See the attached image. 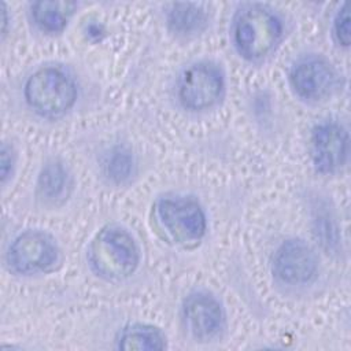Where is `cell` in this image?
Here are the masks:
<instances>
[{"mask_svg":"<svg viewBox=\"0 0 351 351\" xmlns=\"http://www.w3.org/2000/svg\"><path fill=\"white\" fill-rule=\"evenodd\" d=\"M1 178L5 182L7 177H10V173L12 171V166H14V152L11 149V147H8L7 144H3L1 147Z\"/></svg>","mask_w":351,"mask_h":351,"instance_id":"e0dca14e","label":"cell"},{"mask_svg":"<svg viewBox=\"0 0 351 351\" xmlns=\"http://www.w3.org/2000/svg\"><path fill=\"white\" fill-rule=\"evenodd\" d=\"M86 259L96 276L108 281H119L136 271L140 251L129 230L119 225H107L92 239Z\"/></svg>","mask_w":351,"mask_h":351,"instance_id":"7a4b0ae2","label":"cell"},{"mask_svg":"<svg viewBox=\"0 0 351 351\" xmlns=\"http://www.w3.org/2000/svg\"><path fill=\"white\" fill-rule=\"evenodd\" d=\"M77 85L62 69L45 66L36 70L25 82L23 96L38 115L58 118L69 112L77 101Z\"/></svg>","mask_w":351,"mask_h":351,"instance_id":"3957f363","label":"cell"},{"mask_svg":"<svg viewBox=\"0 0 351 351\" xmlns=\"http://www.w3.org/2000/svg\"><path fill=\"white\" fill-rule=\"evenodd\" d=\"M75 8L73 1H34L30 4V16L43 33L56 34L64 30Z\"/></svg>","mask_w":351,"mask_h":351,"instance_id":"8fae6325","label":"cell"},{"mask_svg":"<svg viewBox=\"0 0 351 351\" xmlns=\"http://www.w3.org/2000/svg\"><path fill=\"white\" fill-rule=\"evenodd\" d=\"M348 133L336 121L317 123L310 136V154L317 171L333 174L339 171L348 158Z\"/></svg>","mask_w":351,"mask_h":351,"instance_id":"9c48e42d","label":"cell"},{"mask_svg":"<svg viewBox=\"0 0 351 351\" xmlns=\"http://www.w3.org/2000/svg\"><path fill=\"white\" fill-rule=\"evenodd\" d=\"M184 318L191 335L199 341H210L225 328V313L219 300L208 292L196 291L184 300Z\"/></svg>","mask_w":351,"mask_h":351,"instance_id":"30bf717a","label":"cell"},{"mask_svg":"<svg viewBox=\"0 0 351 351\" xmlns=\"http://www.w3.org/2000/svg\"><path fill=\"white\" fill-rule=\"evenodd\" d=\"M169 29L178 36H192L202 32L207 25V14L195 3L171 4L166 12Z\"/></svg>","mask_w":351,"mask_h":351,"instance_id":"4fadbf2b","label":"cell"},{"mask_svg":"<svg viewBox=\"0 0 351 351\" xmlns=\"http://www.w3.org/2000/svg\"><path fill=\"white\" fill-rule=\"evenodd\" d=\"M133 169H134L133 155L128 148L119 145L111 149L108 159L106 162V171L112 181L115 182L126 181L133 174Z\"/></svg>","mask_w":351,"mask_h":351,"instance_id":"9a60e30c","label":"cell"},{"mask_svg":"<svg viewBox=\"0 0 351 351\" xmlns=\"http://www.w3.org/2000/svg\"><path fill=\"white\" fill-rule=\"evenodd\" d=\"M59 259L56 240L45 230L29 229L19 233L10 244L5 255L11 271L21 276L44 273Z\"/></svg>","mask_w":351,"mask_h":351,"instance_id":"8992f818","label":"cell"},{"mask_svg":"<svg viewBox=\"0 0 351 351\" xmlns=\"http://www.w3.org/2000/svg\"><path fill=\"white\" fill-rule=\"evenodd\" d=\"M121 350H163L166 348L165 335L155 326L147 324H132L125 326L117 339Z\"/></svg>","mask_w":351,"mask_h":351,"instance_id":"5bb4252c","label":"cell"},{"mask_svg":"<svg viewBox=\"0 0 351 351\" xmlns=\"http://www.w3.org/2000/svg\"><path fill=\"white\" fill-rule=\"evenodd\" d=\"M289 84L299 99L317 103L333 93L337 86V73L325 58L308 55L291 67Z\"/></svg>","mask_w":351,"mask_h":351,"instance_id":"52a82bcc","label":"cell"},{"mask_svg":"<svg viewBox=\"0 0 351 351\" xmlns=\"http://www.w3.org/2000/svg\"><path fill=\"white\" fill-rule=\"evenodd\" d=\"M71 188V177L60 160H48L37 180V193L45 203H58L69 196Z\"/></svg>","mask_w":351,"mask_h":351,"instance_id":"7c38bea8","label":"cell"},{"mask_svg":"<svg viewBox=\"0 0 351 351\" xmlns=\"http://www.w3.org/2000/svg\"><path fill=\"white\" fill-rule=\"evenodd\" d=\"M154 215L165 236L180 245L199 243L207 230V218L200 203L189 196H165L156 200Z\"/></svg>","mask_w":351,"mask_h":351,"instance_id":"277c9868","label":"cell"},{"mask_svg":"<svg viewBox=\"0 0 351 351\" xmlns=\"http://www.w3.org/2000/svg\"><path fill=\"white\" fill-rule=\"evenodd\" d=\"M225 90L222 69L211 60H199L188 64L177 80V97L189 111L213 108Z\"/></svg>","mask_w":351,"mask_h":351,"instance_id":"5b68a950","label":"cell"},{"mask_svg":"<svg viewBox=\"0 0 351 351\" xmlns=\"http://www.w3.org/2000/svg\"><path fill=\"white\" fill-rule=\"evenodd\" d=\"M281 36L280 16L265 4H243L233 16V47L245 60L256 62L266 58L277 47Z\"/></svg>","mask_w":351,"mask_h":351,"instance_id":"6da1fadb","label":"cell"},{"mask_svg":"<svg viewBox=\"0 0 351 351\" xmlns=\"http://www.w3.org/2000/svg\"><path fill=\"white\" fill-rule=\"evenodd\" d=\"M271 271L284 284L304 285L317 277L318 256L306 241L289 239L276 250L271 261Z\"/></svg>","mask_w":351,"mask_h":351,"instance_id":"ba28073f","label":"cell"},{"mask_svg":"<svg viewBox=\"0 0 351 351\" xmlns=\"http://www.w3.org/2000/svg\"><path fill=\"white\" fill-rule=\"evenodd\" d=\"M333 38L340 47L350 45V12L348 5L344 3L333 18Z\"/></svg>","mask_w":351,"mask_h":351,"instance_id":"2e32d148","label":"cell"}]
</instances>
